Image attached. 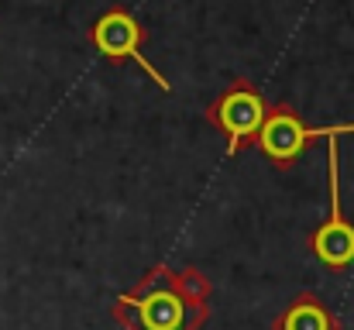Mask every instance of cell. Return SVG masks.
Listing matches in <instances>:
<instances>
[{
  "instance_id": "6da1fadb",
  "label": "cell",
  "mask_w": 354,
  "mask_h": 330,
  "mask_svg": "<svg viewBox=\"0 0 354 330\" xmlns=\"http://www.w3.org/2000/svg\"><path fill=\"white\" fill-rule=\"evenodd\" d=\"M111 317L124 330H203L210 310L186 303L169 279V265H155L111 303Z\"/></svg>"
},
{
  "instance_id": "7a4b0ae2",
  "label": "cell",
  "mask_w": 354,
  "mask_h": 330,
  "mask_svg": "<svg viewBox=\"0 0 354 330\" xmlns=\"http://www.w3.org/2000/svg\"><path fill=\"white\" fill-rule=\"evenodd\" d=\"M341 134H354V120L344 124H327V127H310L303 120V113L292 104H272L268 117L258 131L254 148L275 165V169H292L296 158H303L320 138H341Z\"/></svg>"
},
{
  "instance_id": "3957f363",
  "label": "cell",
  "mask_w": 354,
  "mask_h": 330,
  "mask_svg": "<svg viewBox=\"0 0 354 330\" xmlns=\"http://www.w3.org/2000/svg\"><path fill=\"white\" fill-rule=\"evenodd\" d=\"M145 42H148V28L127 10V7H107L93 24H90V45L97 48V55L104 59V62H111V66H127V62H134V66H141L145 69V76L151 80V83H158V90L162 93H169L172 90V83L162 76V69L145 55Z\"/></svg>"
},
{
  "instance_id": "277c9868",
  "label": "cell",
  "mask_w": 354,
  "mask_h": 330,
  "mask_svg": "<svg viewBox=\"0 0 354 330\" xmlns=\"http://www.w3.org/2000/svg\"><path fill=\"white\" fill-rule=\"evenodd\" d=\"M203 117L210 127H217L227 138V155L234 158L237 152L258 141V131L268 117V100L251 80H234L214 97V104L203 110Z\"/></svg>"
},
{
  "instance_id": "5b68a950",
  "label": "cell",
  "mask_w": 354,
  "mask_h": 330,
  "mask_svg": "<svg viewBox=\"0 0 354 330\" xmlns=\"http://www.w3.org/2000/svg\"><path fill=\"white\" fill-rule=\"evenodd\" d=\"M310 251L320 265L344 272L354 265V220L341 207V152L337 138H327V217L310 234Z\"/></svg>"
},
{
  "instance_id": "8992f818",
  "label": "cell",
  "mask_w": 354,
  "mask_h": 330,
  "mask_svg": "<svg viewBox=\"0 0 354 330\" xmlns=\"http://www.w3.org/2000/svg\"><path fill=\"white\" fill-rule=\"evenodd\" d=\"M272 330H341V320L317 293H296L289 306L275 317Z\"/></svg>"
},
{
  "instance_id": "52a82bcc",
  "label": "cell",
  "mask_w": 354,
  "mask_h": 330,
  "mask_svg": "<svg viewBox=\"0 0 354 330\" xmlns=\"http://www.w3.org/2000/svg\"><path fill=\"white\" fill-rule=\"evenodd\" d=\"M169 279H172L176 293H179V296H183L186 303L210 310V300H214V286H210V279H207V275H203L200 268H193V265H186V268H169Z\"/></svg>"
}]
</instances>
